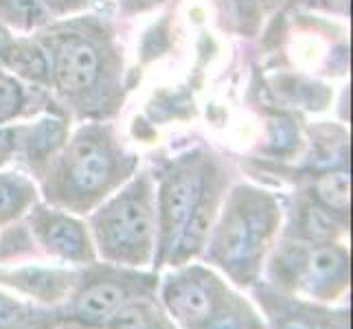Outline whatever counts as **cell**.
<instances>
[{
	"instance_id": "cell-2",
	"label": "cell",
	"mask_w": 353,
	"mask_h": 329,
	"mask_svg": "<svg viewBox=\"0 0 353 329\" xmlns=\"http://www.w3.org/2000/svg\"><path fill=\"white\" fill-rule=\"evenodd\" d=\"M274 230V209L261 196H237L211 241V261L237 286L257 281Z\"/></svg>"
},
{
	"instance_id": "cell-14",
	"label": "cell",
	"mask_w": 353,
	"mask_h": 329,
	"mask_svg": "<svg viewBox=\"0 0 353 329\" xmlns=\"http://www.w3.org/2000/svg\"><path fill=\"white\" fill-rule=\"evenodd\" d=\"M316 196L323 200L327 209L336 213H347L349 209V174L338 169L316 180Z\"/></svg>"
},
{
	"instance_id": "cell-17",
	"label": "cell",
	"mask_w": 353,
	"mask_h": 329,
	"mask_svg": "<svg viewBox=\"0 0 353 329\" xmlns=\"http://www.w3.org/2000/svg\"><path fill=\"white\" fill-rule=\"evenodd\" d=\"M18 101H20L18 90L11 86V83H3V86H0V121L16 112Z\"/></svg>"
},
{
	"instance_id": "cell-15",
	"label": "cell",
	"mask_w": 353,
	"mask_h": 329,
	"mask_svg": "<svg viewBox=\"0 0 353 329\" xmlns=\"http://www.w3.org/2000/svg\"><path fill=\"white\" fill-rule=\"evenodd\" d=\"M7 62L11 68H16L18 72H22V75L33 77V79H44L46 70H48L46 59L40 53V48L29 46V44L18 46L11 53H7Z\"/></svg>"
},
{
	"instance_id": "cell-18",
	"label": "cell",
	"mask_w": 353,
	"mask_h": 329,
	"mask_svg": "<svg viewBox=\"0 0 353 329\" xmlns=\"http://www.w3.org/2000/svg\"><path fill=\"white\" fill-rule=\"evenodd\" d=\"M14 3L18 5V9L22 11L24 16H29V18H38L40 16V3H38V0H14Z\"/></svg>"
},
{
	"instance_id": "cell-20",
	"label": "cell",
	"mask_w": 353,
	"mask_h": 329,
	"mask_svg": "<svg viewBox=\"0 0 353 329\" xmlns=\"http://www.w3.org/2000/svg\"><path fill=\"white\" fill-rule=\"evenodd\" d=\"M145 3H163V0H145Z\"/></svg>"
},
{
	"instance_id": "cell-4",
	"label": "cell",
	"mask_w": 353,
	"mask_h": 329,
	"mask_svg": "<svg viewBox=\"0 0 353 329\" xmlns=\"http://www.w3.org/2000/svg\"><path fill=\"white\" fill-rule=\"evenodd\" d=\"M158 281L152 275L121 270L114 266H92L79 275L66 308H59L64 325L79 329H99L114 312L134 299H150L156 295Z\"/></svg>"
},
{
	"instance_id": "cell-5",
	"label": "cell",
	"mask_w": 353,
	"mask_h": 329,
	"mask_svg": "<svg viewBox=\"0 0 353 329\" xmlns=\"http://www.w3.org/2000/svg\"><path fill=\"white\" fill-rule=\"evenodd\" d=\"M274 283L283 292H303L316 301H336L349 288V255L336 243L310 250L288 248L272 266Z\"/></svg>"
},
{
	"instance_id": "cell-3",
	"label": "cell",
	"mask_w": 353,
	"mask_h": 329,
	"mask_svg": "<svg viewBox=\"0 0 353 329\" xmlns=\"http://www.w3.org/2000/svg\"><path fill=\"white\" fill-rule=\"evenodd\" d=\"M101 255L117 266L141 268L154 252V211L150 187L134 182L94 217Z\"/></svg>"
},
{
	"instance_id": "cell-16",
	"label": "cell",
	"mask_w": 353,
	"mask_h": 329,
	"mask_svg": "<svg viewBox=\"0 0 353 329\" xmlns=\"http://www.w3.org/2000/svg\"><path fill=\"white\" fill-rule=\"evenodd\" d=\"M27 198L29 193L22 185H18L14 180L0 178V224L18 215L22 206L27 204Z\"/></svg>"
},
{
	"instance_id": "cell-9",
	"label": "cell",
	"mask_w": 353,
	"mask_h": 329,
	"mask_svg": "<svg viewBox=\"0 0 353 329\" xmlns=\"http://www.w3.org/2000/svg\"><path fill=\"white\" fill-rule=\"evenodd\" d=\"M35 233L46 252L72 263H92L94 252L83 226L62 213H42L35 217Z\"/></svg>"
},
{
	"instance_id": "cell-8",
	"label": "cell",
	"mask_w": 353,
	"mask_h": 329,
	"mask_svg": "<svg viewBox=\"0 0 353 329\" xmlns=\"http://www.w3.org/2000/svg\"><path fill=\"white\" fill-rule=\"evenodd\" d=\"M114 163L112 154L97 139H79L72 145L68 165H66V182L75 191V196H97L101 193L108 182L112 180Z\"/></svg>"
},
{
	"instance_id": "cell-10",
	"label": "cell",
	"mask_w": 353,
	"mask_h": 329,
	"mask_svg": "<svg viewBox=\"0 0 353 329\" xmlns=\"http://www.w3.org/2000/svg\"><path fill=\"white\" fill-rule=\"evenodd\" d=\"M79 275L44 268H20V270H0V283L14 288L46 306H55L70 297Z\"/></svg>"
},
{
	"instance_id": "cell-6",
	"label": "cell",
	"mask_w": 353,
	"mask_h": 329,
	"mask_svg": "<svg viewBox=\"0 0 353 329\" xmlns=\"http://www.w3.org/2000/svg\"><path fill=\"white\" fill-rule=\"evenodd\" d=\"M204 187V176L198 167H185L165 182L161 196V237H158L156 266H163L174 252L182 228L196 206Z\"/></svg>"
},
{
	"instance_id": "cell-11",
	"label": "cell",
	"mask_w": 353,
	"mask_h": 329,
	"mask_svg": "<svg viewBox=\"0 0 353 329\" xmlns=\"http://www.w3.org/2000/svg\"><path fill=\"white\" fill-rule=\"evenodd\" d=\"M59 308H42L33 301H22L0 292V329H64Z\"/></svg>"
},
{
	"instance_id": "cell-1",
	"label": "cell",
	"mask_w": 353,
	"mask_h": 329,
	"mask_svg": "<svg viewBox=\"0 0 353 329\" xmlns=\"http://www.w3.org/2000/svg\"><path fill=\"white\" fill-rule=\"evenodd\" d=\"M163 306L182 329H265L250 303L202 266L167 277Z\"/></svg>"
},
{
	"instance_id": "cell-12",
	"label": "cell",
	"mask_w": 353,
	"mask_h": 329,
	"mask_svg": "<svg viewBox=\"0 0 353 329\" xmlns=\"http://www.w3.org/2000/svg\"><path fill=\"white\" fill-rule=\"evenodd\" d=\"M99 59L92 51V46L83 42H68L57 57L55 75L59 88L66 92L86 90L97 77Z\"/></svg>"
},
{
	"instance_id": "cell-19",
	"label": "cell",
	"mask_w": 353,
	"mask_h": 329,
	"mask_svg": "<svg viewBox=\"0 0 353 329\" xmlns=\"http://www.w3.org/2000/svg\"><path fill=\"white\" fill-rule=\"evenodd\" d=\"M7 46H9V40H7V33L0 29V55H5L7 51Z\"/></svg>"
},
{
	"instance_id": "cell-7",
	"label": "cell",
	"mask_w": 353,
	"mask_h": 329,
	"mask_svg": "<svg viewBox=\"0 0 353 329\" xmlns=\"http://www.w3.org/2000/svg\"><path fill=\"white\" fill-rule=\"evenodd\" d=\"M270 329H349L345 312H330L272 288H257Z\"/></svg>"
},
{
	"instance_id": "cell-13",
	"label": "cell",
	"mask_w": 353,
	"mask_h": 329,
	"mask_svg": "<svg viewBox=\"0 0 353 329\" xmlns=\"http://www.w3.org/2000/svg\"><path fill=\"white\" fill-rule=\"evenodd\" d=\"M103 329H176L174 321L156 306L154 297L134 299L110 316Z\"/></svg>"
}]
</instances>
